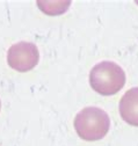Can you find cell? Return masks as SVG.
<instances>
[{"instance_id":"6da1fadb","label":"cell","mask_w":138,"mask_h":146,"mask_svg":"<svg viewBox=\"0 0 138 146\" xmlns=\"http://www.w3.org/2000/svg\"><path fill=\"white\" fill-rule=\"evenodd\" d=\"M109 127L110 118L108 114L98 107L84 108L74 118V129L84 140H100L108 133Z\"/></svg>"},{"instance_id":"7a4b0ae2","label":"cell","mask_w":138,"mask_h":146,"mask_svg":"<svg viewBox=\"0 0 138 146\" xmlns=\"http://www.w3.org/2000/svg\"><path fill=\"white\" fill-rule=\"evenodd\" d=\"M90 84L101 95H114L125 85V72L114 62H101L92 68Z\"/></svg>"},{"instance_id":"3957f363","label":"cell","mask_w":138,"mask_h":146,"mask_svg":"<svg viewBox=\"0 0 138 146\" xmlns=\"http://www.w3.org/2000/svg\"><path fill=\"white\" fill-rule=\"evenodd\" d=\"M40 53L36 44L31 42H19L13 44L7 52L8 65L18 72H28L37 65Z\"/></svg>"},{"instance_id":"277c9868","label":"cell","mask_w":138,"mask_h":146,"mask_svg":"<svg viewBox=\"0 0 138 146\" xmlns=\"http://www.w3.org/2000/svg\"><path fill=\"white\" fill-rule=\"evenodd\" d=\"M118 109L119 115L124 122L138 126V87L130 88L124 93L119 100Z\"/></svg>"},{"instance_id":"5b68a950","label":"cell","mask_w":138,"mask_h":146,"mask_svg":"<svg viewBox=\"0 0 138 146\" xmlns=\"http://www.w3.org/2000/svg\"><path fill=\"white\" fill-rule=\"evenodd\" d=\"M71 1H37V6L48 15H58L67 11Z\"/></svg>"},{"instance_id":"8992f818","label":"cell","mask_w":138,"mask_h":146,"mask_svg":"<svg viewBox=\"0 0 138 146\" xmlns=\"http://www.w3.org/2000/svg\"><path fill=\"white\" fill-rule=\"evenodd\" d=\"M0 107H1V103H0Z\"/></svg>"}]
</instances>
